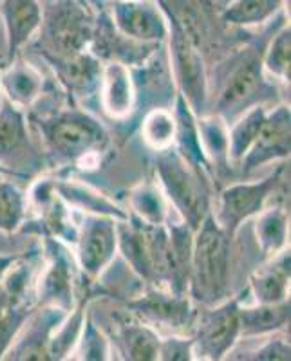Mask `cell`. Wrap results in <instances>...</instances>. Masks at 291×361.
<instances>
[{
    "label": "cell",
    "instance_id": "31",
    "mask_svg": "<svg viewBox=\"0 0 291 361\" xmlns=\"http://www.w3.org/2000/svg\"><path fill=\"white\" fill-rule=\"evenodd\" d=\"M284 0H230L221 20L230 27H254L270 22L283 11Z\"/></svg>",
    "mask_w": 291,
    "mask_h": 361
},
{
    "label": "cell",
    "instance_id": "35",
    "mask_svg": "<svg viewBox=\"0 0 291 361\" xmlns=\"http://www.w3.org/2000/svg\"><path fill=\"white\" fill-rule=\"evenodd\" d=\"M83 322H85V302H80L74 305L64 322L57 327V331L51 336L49 343V357L51 360H67L73 356V350L78 343V338L82 334Z\"/></svg>",
    "mask_w": 291,
    "mask_h": 361
},
{
    "label": "cell",
    "instance_id": "23",
    "mask_svg": "<svg viewBox=\"0 0 291 361\" xmlns=\"http://www.w3.org/2000/svg\"><path fill=\"white\" fill-rule=\"evenodd\" d=\"M0 89L13 105L28 109L44 94V76L17 56L0 67Z\"/></svg>",
    "mask_w": 291,
    "mask_h": 361
},
{
    "label": "cell",
    "instance_id": "43",
    "mask_svg": "<svg viewBox=\"0 0 291 361\" xmlns=\"http://www.w3.org/2000/svg\"><path fill=\"white\" fill-rule=\"evenodd\" d=\"M80 2H82V4H85V6H90V0H80Z\"/></svg>",
    "mask_w": 291,
    "mask_h": 361
},
{
    "label": "cell",
    "instance_id": "11",
    "mask_svg": "<svg viewBox=\"0 0 291 361\" xmlns=\"http://www.w3.org/2000/svg\"><path fill=\"white\" fill-rule=\"evenodd\" d=\"M44 163L28 132L20 107L2 98L0 103V169L17 173H31Z\"/></svg>",
    "mask_w": 291,
    "mask_h": 361
},
{
    "label": "cell",
    "instance_id": "14",
    "mask_svg": "<svg viewBox=\"0 0 291 361\" xmlns=\"http://www.w3.org/2000/svg\"><path fill=\"white\" fill-rule=\"evenodd\" d=\"M161 44L132 40L112 24L107 9L95 13V31L89 51L100 62H119L127 67H143L160 51Z\"/></svg>",
    "mask_w": 291,
    "mask_h": 361
},
{
    "label": "cell",
    "instance_id": "44",
    "mask_svg": "<svg viewBox=\"0 0 291 361\" xmlns=\"http://www.w3.org/2000/svg\"><path fill=\"white\" fill-rule=\"evenodd\" d=\"M0 172H2V169H0Z\"/></svg>",
    "mask_w": 291,
    "mask_h": 361
},
{
    "label": "cell",
    "instance_id": "8",
    "mask_svg": "<svg viewBox=\"0 0 291 361\" xmlns=\"http://www.w3.org/2000/svg\"><path fill=\"white\" fill-rule=\"evenodd\" d=\"M239 298H225L219 304L206 305L196 324L194 340V360H222L232 353L241 338L239 324Z\"/></svg>",
    "mask_w": 291,
    "mask_h": 361
},
{
    "label": "cell",
    "instance_id": "38",
    "mask_svg": "<svg viewBox=\"0 0 291 361\" xmlns=\"http://www.w3.org/2000/svg\"><path fill=\"white\" fill-rule=\"evenodd\" d=\"M73 354H78V356H73L74 360H95V361H103L109 360V354H111V347H109V340L105 338V334L96 327V324L90 320V316H87L85 322H83L82 334L78 338V343L74 347Z\"/></svg>",
    "mask_w": 291,
    "mask_h": 361
},
{
    "label": "cell",
    "instance_id": "33",
    "mask_svg": "<svg viewBox=\"0 0 291 361\" xmlns=\"http://www.w3.org/2000/svg\"><path fill=\"white\" fill-rule=\"evenodd\" d=\"M263 67L266 76L283 83H290L291 29L287 24L275 29V33L268 40L263 53Z\"/></svg>",
    "mask_w": 291,
    "mask_h": 361
},
{
    "label": "cell",
    "instance_id": "37",
    "mask_svg": "<svg viewBox=\"0 0 291 361\" xmlns=\"http://www.w3.org/2000/svg\"><path fill=\"white\" fill-rule=\"evenodd\" d=\"M141 135L145 143L154 150L172 147L176 141V116L167 109H152L143 119Z\"/></svg>",
    "mask_w": 291,
    "mask_h": 361
},
{
    "label": "cell",
    "instance_id": "6",
    "mask_svg": "<svg viewBox=\"0 0 291 361\" xmlns=\"http://www.w3.org/2000/svg\"><path fill=\"white\" fill-rule=\"evenodd\" d=\"M118 250L134 275L147 286H168V230L129 214L118 221Z\"/></svg>",
    "mask_w": 291,
    "mask_h": 361
},
{
    "label": "cell",
    "instance_id": "29",
    "mask_svg": "<svg viewBox=\"0 0 291 361\" xmlns=\"http://www.w3.org/2000/svg\"><path fill=\"white\" fill-rule=\"evenodd\" d=\"M197 130L203 152L215 173H222L230 169L228 157V125L218 114H205L197 118Z\"/></svg>",
    "mask_w": 291,
    "mask_h": 361
},
{
    "label": "cell",
    "instance_id": "36",
    "mask_svg": "<svg viewBox=\"0 0 291 361\" xmlns=\"http://www.w3.org/2000/svg\"><path fill=\"white\" fill-rule=\"evenodd\" d=\"M28 201L22 190L9 180L0 179V231L15 233L24 226Z\"/></svg>",
    "mask_w": 291,
    "mask_h": 361
},
{
    "label": "cell",
    "instance_id": "30",
    "mask_svg": "<svg viewBox=\"0 0 291 361\" xmlns=\"http://www.w3.org/2000/svg\"><path fill=\"white\" fill-rule=\"evenodd\" d=\"M255 221V238L266 257L286 250L287 235H290V215L283 206H271L261 209Z\"/></svg>",
    "mask_w": 291,
    "mask_h": 361
},
{
    "label": "cell",
    "instance_id": "12",
    "mask_svg": "<svg viewBox=\"0 0 291 361\" xmlns=\"http://www.w3.org/2000/svg\"><path fill=\"white\" fill-rule=\"evenodd\" d=\"M125 305L147 324L170 329L174 333H183L185 329L192 327L196 320V311L189 295H177L160 286H150L141 295L129 298Z\"/></svg>",
    "mask_w": 291,
    "mask_h": 361
},
{
    "label": "cell",
    "instance_id": "5",
    "mask_svg": "<svg viewBox=\"0 0 291 361\" xmlns=\"http://www.w3.org/2000/svg\"><path fill=\"white\" fill-rule=\"evenodd\" d=\"M154 169L165 199L176 208L181 221L196 231L212 212L206 172L189 163L174 145L158 150Z\"/></svg>",
    "mask_w": 291,
    "mask_h": 361
},
{
    "label": "cell",
    "instance_id": "20",
    "mask_svg": "<svg viewBox=\"0 0 291 361\" xmlns=\"http://www.w3.org/2000/svg\"><path fill=\"white\" fill-rule=\"evenodd\" d=\"M98 98L109 118L127 119L134 112L138 98L131 67L119 62H103Z\"/></svg>",
    "mask_w": 291,
    "mask_h": 361
},
{
    "label": "cell",
    "instance_id": "18",
    "mask_svg": "<svg viewBox=\"0 0 291 361\" xmlns=\"http://www.w3.org/2000/svg\"><path fill=\"white\" fill-rule=\"evenodd\" d=\"M291 150V112L287 105H277L266 112L264 123L248 154L239 164L242 173H251L273 161L290 157Z\"/></svg>",
    "mask_w": 291,
    "mask_h": 361
},
{
    "label": "cell",
    "instance_id": "32",
    "mask_svg": "<svg viewBox=\"0 0 291 361\" xmlns=\"http://www.w3.org/2000/svg\"><path fill=\"white\" fill-rule=\"evenodd\" d=\"M266 107L255 105L242 112L234 123L228 125V157L230 164H239L242 157L247 156L250 147L254 145L259 130L263 127L266 118Z\"/></svg>",
    "mask_w": 291,
    "mask_h": 361
},
{
    "label": "cell",
    "instance_id": "24",
    "mask_svg": "<svg viewBox=\"0 0 291 361\" xmlns=\"http://www.w3.org/2000/svg\"><path fill=\"white\" fill-rule=\"evenodd\" d=\"M168 230V286L177 295H189L194 230L183 221L170 222Z\"/></svg>",
    "mask_w": 291,
    "mask_h": 361
},
{
    "label": "cell",
    "instance_id": "28",
    "mask_svg": "<svg viewBox=\"0 0 291 361\" xmlns=\"http://www.w3.org/2000/svg\"><path fill=\"white\" fill-rule=\"evenodd\" d=\"M160 341L161 338L147 322L127 320V318L118 322V343L125 360H158Z\"/></svg>",
    "mask_w": 291,
    "mask_h": 361
},
{
    "label": "cell",
    "instance_id": "3",
    "mask_svg": "<svg viewBox=\"0 0 291 361\" xmlns=\"http://www.w3.org/2000/svg\"><path fill=\"white\" fill-rule=\"evenodd\" d=\"M49 156L58 163H82L109 147V132L82 109H64L35 118Z\"/></svg>",
    "mask_w": 291,
    "mask_h": 361
},
{
    "label": "cell",
    "instance_id": "19",
    "mask_svg": "<svg viewBox=\"0 0 291 361\" xmlns=\"http://www.w3.org/2000/svg\"><path fill=\"white\" fill-rule=\"evenodd\" d=\"M67 311L53 305H42L33 311L20 327L2 360H37L47 361L49 357L51 336L64 322Z\"/></svg>",
    "mask_w": 291,
    "mask_h": 361
},
{
    "label": "cell",
    "instance_id": "22",
    "mask_svg": "<svg viewBox=\"0 0 291 361\" xmlns=\"http://www.w3.org/2000/svg\"><path fill=\"white\" fill-rule=\"evenodd\" d=\"M0 15L6 25L8 58L13 60L18 56L24 45L37 37L42 22V2L40 0H2Z\"/></svg>",
    "mask_w": 291,
    "mask_h": 361
},
{
    "label": "cell",
    "instance_id": "39",
    "mask_svg": "<svg viewBox=\"0 0 291 361\" xmlns=\"http://www.w3.org/2000/svg\"><path fill=\"white\" fill-rule=\"evenodd\" d=\"M194 340L183 336H168L160 341V356L165 361H189L194 360Z\"/></svg>",
    "mask_w": 291,
    "mask_h": 361
},
{
    "label": "cell",
    "instance_id": "40",
    "mask_svg": "<svg viewBox=\"0 0 291 361\" xmlns=\"http://www.w3.org/2000/svg\"><path fill=\"white\" fill-rule=\"evenodd\" d=\"M247 360H268V361H290L291 347L290 341L284 338H271L266 343H263L259 349L250 353Z\"/></svg>",
    "mask_w": 291,
    "mask_h": 361
},
{
    "label": "cell",
    "instance_id": "25",
    "mask_svg": "<svg viewBox=\"0 0 291 361\" xmlns=\"http://www.w3.org/2000/svg\"><path fill=\"white\" fill-rule=\"evenodd\" d=\"M290 250L270 257V262L259 267L250 279V288L259 304H277L287 300L291 275Z\"/></svg>",
    "mask_w": 291,
    "mask_h": 361
},
{
    "label": "cell",
    "instance_id": "41",
    "mask_svg": "<svg viewBox=\"0 0 291 361\" xmlns=\"http://www.w3.org/2000/svg\"><path fill=\"white\" fill-rule=\"evenodd\" d=\"M18 260H22L20 255H0V282Z\"/></svg>",
    "mask_w": 291,
    "mask_h": 361
},
{
    "label": "cell",
    "instance_id": "26",
    "mask_svg": "<svg viewBox=\"0 0 291 361\" xmlns=\"http://www.w3.org/2000/svg\"><path fill=\"white\" fill-rule=\"evenodd\" d=\"M54 188H57L58 195L67 202L71 209H80V212H85V214L109 215L116 221H125L129 217L127 212H124L107 195L76 179L54 180Z\"/></svg>",
    "mask_w": 291,
    "mask_h": 361
},
{
    "label": "cell",
    "instance_id": "4",
    "mask_svg": "<svg viewBox=\"0 0 291 361\" xmlns=\"http://www.w3.org/2000/svg\"><path fill=\"white\" fill-rule=\"evenodd\" d=\"M42 2V0H40ZM95 13L80 0H45L35 49L45 62H58L89 51Z\"/></svg>",
    "mask_w": 291,
    "mask_h": 361
},
{
    "label": "cell",
    "instance_id": "10",
    "mask_svg": "<svg viewBox=\"0 0 291 361\" xmlns=\"http://www.w3.org/2000/svg\"><path fill=\"white\" fill-rule=\"evenodd\" d=\"M284 166H279L273 173L261 180L251 183H234L226 186L219 197V209L213 215L222 230L234 238L244 221L255 217L261 209L266 208L268 199L283 183Z\"/></svg>",
    "mask_w": 291,
    "mask_h": 361
},
{
    "label": "cell",
    "instance_id": "7",
    "mask_svg": "<svg viewBox=\"0 0 291 361\" xmlns=\"http://www.w3.org/2000/svg\"><path fill=\"white\" fill-rule=\"evenodd\" d=\"M168 22V56L174 80L179 87V94L189 103L196 118L208 112V74H206L205 54L197 49L174 22Z\"/></svg>",
    "mask_w": 291,
    "mask_h": 361
},
{
    "label": "cell",
    "instance_id": "42",
    "mask_svg": "<svg viewBox=\"0 0 291 361\" xmlns=\"http://www.w3.org/2000/svg\"><path fill=\"white\" fill-rule=\"evenodd\" d=\"M0 67H2V60H0ZM2 98H4V94H2V89H0V103H2Z\"/></svg>",
    "mask_w": 291,
    "mask_h": 361
},
{
    "label": "cell",
    "instance_id": "17",
    "mask_svg": "<svg viewBox=\"0 0 291 361\" xmlns=\"http://www.w3.org/2000/svg\"><path fill=\"white\" fill-rule=\"evenodd\" d=\"M29 269L18 260L0 282V360L18 334L33 304L29 300Z\"/></svg>",
    "mask_w": 291,
    "mask_h": 361
},
{
    "label": "cell",
    "instance_id": "15",
    "mask_svg": "<svg viewBox=\"0 0 291 361\" xmlns=\"http://www.w3.org/2000/svg\"><path fill=\"white\" fill-rule=\"evenodd\" d=\"M111 20L129 38L143 44H163L168 22L156 0H111L107 6Z\"/></svg>",
    "mask_w": 291,
    "mask_h": 361
},
{
    "label": "cell",
    "instance_id": "16",
    "mask_svg": "<svg viewBox=\"0 0 291 361\" xmlns=\"http://www.w3.org/2000/svg\"><path fill=\"white\" fill-rule=\"evenodd\" d=\"M47 264L38 282L37 302L69 312L74 307V264L62 240L45 237Z\"/></svg>",
    "mask_w": 291,
    "mask_h": 361
},
{
    "label": "cell",
    "instance_id": "21",
    "mask_svg": "<svg viewBox=\"0 0 291 361\" xmlns=\"http://www.w3.org/2000/svg\"><path fill=\"white\" fill-rule=\"evenodd\" d=\"M49 66L74 102L85 103L98 96L103 62H100L90 51L67 60L51 62Z\"/></svg>",
    "mask_w": 291,
    "mask_h": 361
},
{
    "label": "cell",
    "instance_id": "27",
    "mask_svg": "<svg viewBox=\"0 0 291 361\" xmlns=\"http://www.w3.org/2000/svg\"><path fill=\"white\" fill-rule=\"evenodd\" d=\"M290 298L277 304H259L239 307L241 338L266 336L283 331L290 325Z\"/></svg>",
    "mask_w": 291,
    "mask_h": 361
},
{
    "label": "cell",
    "instance_id": "34",
    "mask_svg": "<svg viewBox=\"0 0 291 361\" xmlns=\"http://www.w3.org/2000/svg\"><path fill=\"white\" fill-rule=\"evenodd\" d=\"M132 215L148 224H167V201L156 183H143L131 193Z\"/></svg>",
    "mask_w": 291,
    "mask_h": 361
},
{
    "label": "cell",
    "instance_id": "2",
    "mask_svg": "<svg viewBox=\"0 0 291 361\" xmlns=\"http://www.w3.org/2000/svg\"><path fill=\"white\" fill-rule=\"evenodd\" d=\"M230 244L232 237L210 212L194 231L189 296L197 304L206 307L228 298Z\"/></svg>",
    "mask_w": 291,
    "mask_h": 361
},
{
    "label": "cell",
    "instance_id": "1",
    "mask_svg": "<svg viewBox=\"0 0 291 361\" xmlns=\"http://www.w3.org/2000/svg\"><path fill=\"white\" fill-rule=\"evenodd\" d=\"M284 20L286 17L280 20V24H271L263 37L237 49L222 63L218 73L219 82L215 83L213 94H210L213 96L212 103L208 99V109H212L210 114H218L219 118L225 119L226 125H230L248 109L264 105L273 99L277 89L266 78L263 53L275 29L286 24Z\"/></svg>",
    "mask_w": 291,
    "mask_h": 361
},
{
    "label": "cell",
    "instance_id": "9",
    "mask_svg": "<svg viewBox=\"0 0 291 361\" xmlns=\"http://www.w3.org/2000/svg\"><path fill=\"white\" fill-rule=\"evenodd\" d=\"M118 221L109 215L85 214L76 233V266L89 282H96L118 253Z\"/></svg>",
    "mask_w": 291,
    "mask_h": 361
},
{
    "label": "cell",
    "instance_id": "13",
    "mask_svg": "<svg viewBox=\"0 0 291 361\" xmlns=\"http://www.w3.org/2000/svg\"><path fill=\"white\" fill-rule=\"evenodd\" d=\"M167 20L174 22L177 27L194 42L203 54L218 45L219 31L225 24L221 13L215 11L212 0H156Z\"/></svg>",
    "mask_w": 291,
    "mask_h": 361
}]
</instances>
